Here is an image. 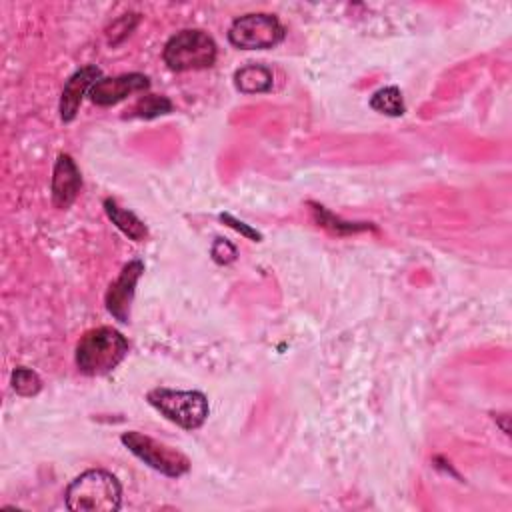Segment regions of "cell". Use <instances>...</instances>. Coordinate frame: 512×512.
Returning a JSON list of instances; mask_svg holds the SVG:
<instances>
[{
  "mask_svg": "<svg viewBox=\"0 0 512 512\" xmlns=\"http://www.w3.org/2000/svg\"><path fill=\"white\" fill-rule=\"evenodd\" d=\"M64 502L74 512H116L122 504V486L114 474L90 468L68 484Z\"/></svg>",
  "mask_w": 512,
  "mask_h": 512,
  "instance_id": "1",
  "label": "cell"
},
{
  "mask_svg": "<svg viewBox=\"0 0 512 512\" xmlns=\"http://www.w3.org/2000/svg\"><path fill=\"white\" fill-rule=\"evenodd\" d=\"M128 354V340L110 326H98L78 340L76 366L82 374L102 376L114 370Z\"/></svg>",
  "mask_w": 512,
  "mask_h": 512,
  "instance_id": "2",
  "label": "cell"
},
{
  "mask_svg": "<svg viewBox=\"0 0 512 512\" xmlns=\"http://www.w3.org/2000/svg\"><path fill=\"white\" fill-rule=\"evenodd\" d=\"M216 42L210 34L198 28H184L170 36L164 44V62L174 72L210 68L216 62Z\"/></svg>",
  "mask_w": 512,
  "mask_h": 512,
  "instance_id": "3",
  "label": "cell"
},
{
  "mask_svg": "<svg viewBox=\"0 0 512 512\" xmlns=\"http://www.w3.org/2000/svg\"><path fill=\"white\" fill-rule=\"evenodd\" d=\"M146 400L170 422L184 430L200 428L208 418V398L198 390H170L154 388Z\"/></svg>",
  "mask_w": 512,
  "mask_h": 512,
  "instance_id": "4",
  "label": "cell"
},
{
  "mask_svg": "<svg viewBox=\"0 0 512 512\" xmlns=\"http://www.w3.org/2000/svg\"><path fill=\"white\" fill-rule=\"evenodd\" d=\"M284 26L274 14L250 12L238 16L228 30V40L232 46L242 50H266L274 48L284 40Z\"/></svg>",
  "mask_w": 512,
  "mask_h": 512,
  "instance_id": "5",
  "label": "cell"
},
{
  "mask_svg": "<svg viewBox=\"0 0 512 512\" xmlns=\"http://www.w3.org/2000/svg\"><path fill=\"white\" fill-rule=\"evenodd\" d=\"M120 440L136 458H140L144 464H148L150 468H154L156 472H160L164 476L178 478L190 470V460L182 452H178L176 448H170L142 432H136V430L124 432L120 436Z\"/></svg>",
  "mask_w": 512,
  "mask_h": 512,
  "instance_id": "6",
  "label": "cell"
},
{
  "mask_svg": "<svg viewBox=\"0 0 512 512\" xmlns=\"http://www.w3.org/2000/svg\"><path fill=\"white\" fill-rule=\"evenodd\" d=\"M142 272H144V264L140 260H130L128 264H124L118 278L108 286V292L104 298L106 310L122 324L130 322V306H132L134 290Z\"/></svg>",
  "mask_w": 512,
  "mask_h": 512,
  "instance_id": "7",
  "label": "cell"
},
{
  "mask_svg": "<svg viewBox=\"0 0 512 512\" xmlns=\"http://www.w3.org/2000/svg\"><path fill=\"white\" fill-rule=\"evenodd\" d=\"M150 80L148 76L140 72H130V74H120L114 78H100L88 92L90 100L98 106H114L120 100L128 98L130 94L148 90Z\"/></svg>",
  "mask_w": 512,
  "mask_h": 512,
  "instance_id": "8",
  "label": "cell"
},
{
  "mask_svg": "<svg viewBox=\"0 0 512 512\" xmlns=\"http://www.w3.org/2000/svg\"><path fill=\"white\" fill-rule=\"evenodd\" d=\"M100 78H102V70L98 66H94V64L76 70L68 78V82L64 84L62 96H60V118H62V122H72L76 118L84 94L90 92V88Z\"/></svg>",
  "mask_w": 512,
  "mask_h": 512,
  "instance_id": "9",
  "label": "cell"
},
{
  "mask_svg": "<svg viewBox=\"0 0 512 512\" xmlns=\"http://www.w3.org/2000/svg\"><path fill=\"white\" fill-rule=\"evenodd\" d=\"M82 188V176L68 154H60L52 172V202L56 208H68Z\"/></svg>",
  "mask_w": 512,
  "mask_h": 512,
  "instance_id": "10",
  "label": "cell"
},
{
  "mask_svg": "<svg viewBox=\"0 0 512 512\" xmlns=\"http://www.w3.org/2000/svg\"><path fill=\"white\" fill-rule=\"evenodd\" d=\"M104 212H106V216L110 218V222H112L122 234H126L130 240H134V242L146 240L148 228H146V224H144L134 212L124 210V208L118 206V202L112 200V198H106V200H104Z\"/></svg>",
  "mask_w": 512,
  "mask_h": 512,
  "instance_id": "11",
  "label": "cell"
},
{
  "mask_svg": "<svg viewBox=\"0 0 512 512\" xmlns=\"http://www.w3.org/2000/svg\"><path fill=\"white\" fill-rule=\"evenodd\" d=\"M234 84L244 94H260L272 88V70L262 64H248L234 72Z\"/></svg>",
  "mask_w": 512,
  "mask_h": 512,
  "instance_id": "12",
  "label": "cell"
},
{
  "mask_svg": "<svg viewBox=\"0 0 512 512\" xmlns=\"http://www.w3.org/2000/svg\"><path fill=\"white\" fill-rule=\"evenodd\" d=\"M370 108L386 114V116H402L404 114V100L398 86H386L372 94Z\"/></svg>",
  "mask_w": 512,
  "mask_h": 512,
  "instance_id": "13",
  "label": "cell"
},
{
  "mask_svg": "<svg viewBox=\"0 0 512 512\" xmlns=\"http://www.w3.org/2000/svg\"><path fill=\"white\" fill-rule=\"evenodd\" d=\"M172 110V102L166 96H156V94H148L144 98H140L128 112L130 118H156L160 114H168Z\"/></svg>",
  "mask_w": 512,
  "mask_h": 512,
  "instance_id": "14",
  "label": "cell"
},
{
  "mask_svg": "<svg viewBox=\"0 0 512 512\" xmlns=\"http://www.w3.org/2000/svg\"><path fill=\"white\" fill-rule=\"evenodd\" d=\"M312 206H314L312 210L316 214L318 224L336 232V234H354V232H362V230L372 228V224H366V222H342L332 212H328L324 206H318V204H312Z\"/></svg>",
  "mask_w": 512,
  "mask_h": 512,
  "instance_id": "15",
  "label": "cell"
},
{
  "mask_svg": "<svg viewBox=\"0 0 512 512\" xmlns=\"http://www.w3.org/2000/svg\"><path fill=\"white\" fill-rule=\"evenodd\" d=\"M10 382H12L14 392L20 394V396H34V394H38L40 388H42L40 376H38L34 370L24 368V366H20V368H16V370L12 372V380H10Z\"/></svg>",
  "mask_w": 512,
  "mask_h": 512,
  "instance_id": "16",
  "label": "cell"
},
{
  "mask_svg": "<svg viewBox=\"0 0 512 512\" xmlns=\"http://www.w3.org/2000/svg\"><path fill=\"white\" fill-rule=\"evenodd\" d=\"M210 254H212V260H214L216 264H230V262L236 260L238 250H236V246H234L232 242H228V240H224V238H216V240L212 242Z\"/></svg>",
  "mask_w": 512,
  "mask_h": 512,
  "instance_id": "17",
  "label": "cell"
},
{
  "mask_svg": "<svg viewBox=\"0 0 512 512\" xmlns=\"http://www.w3.org/2000/svg\"><path fill=\"white\" fill-rule=\"evenodd\" d=\"M136 22H138V14H126V16H122L120 20H116V22L112 24L110 32H108L110 44H118L120 40H124V38L134 30Z\"/></svg>",
  "mask_w": 512,
  "mask_h": 512,
  "instance_id": "18",
  "label": "cell"
},
{
  "mask_svg": "<svg viewBox=\"0 0 512 512\" xmlns=\"http://www.w3.org/2000/svg\"><path fill=\"white\" fill-rule=\"evenodd\" d=\"M220 220H222L226 226H230L232 230L240 232L242 236H246V238H250V240H254V242H260V240H262V234H260L258 230H254L250 224H246V222L234 218V216L228 214V212H222V214H220Z\"/></svg>",
  "mask_w": 512,
  "mask_h": 512,
  "instance_id": "19",
  "label": "cell"
}]
</instances>
